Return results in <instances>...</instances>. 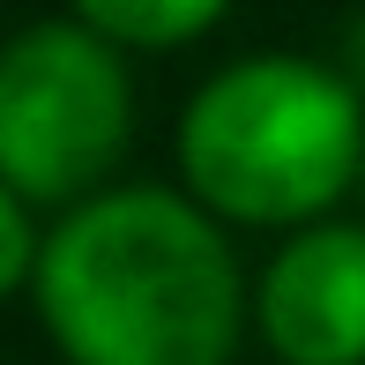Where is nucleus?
<instances>
[{"label": "nucleus", "mask_w": 365, "mask_h": 365, "mask_svg": "<svg viewBox=\"0 0 365 365\" xmlns=\"http://www.w3.org/2000/svg\"><path fill=\"white\" fill-rule=\"evenodd\" d=\"M97 38L120 45H187L224 15V0H75Z\"/></svg>", "instance_id": "obj_5"}, {"label": "nucleus", "mask_w": 365, "mask_h": 365, "mask_svg": "<svg viewBox=\"0 0 365 365\" xmlns=\"http://www.w3.org/2000/svg\"><path fill=\"white\" fill-rule=\"evenodd\" d=\"M38 313L68 365H224L239 343V269L202 209L135 187L45 239Z\"/></svg>", "instance_id": "obj_1"}, {"label": "nucleus", "mask_w": 365, "mask_h": 365, "mask_svg": "<svg viewBox=\"0 0 365 365\" xmlns=\"http://www.w3.org/2000/svg\"><path fill=\"white\" fill-rule=\"evenodd\" d=\"M365 157L358 97L313 60H239L187 105L179 164L239 224H298L351 187Z\"/></svg>", "instance_id": "obj_2"}, {"label": "nucleus", "mask_w": 365, "mask_h": 365, "mask_svg": "<svg viewBox=\"0 0 365 365\" xmlns=\"http://www.w3.org/2000/svg\"><path fill=\"white\" fill-rule=\"evenodd\" d=\"M261 336L284 365H365V231L328 224L291 239L261 276Z\"/></svg>", "instance_id": "obj_4"}, {"label": "nucleus", "mask_w": 365, "mask_h": 365, "mask_svg": "<svg viewBox=\"0 0 365 365\" xmlns=\"http://www.w3.org/2000/svg\"><path fill=\"white\" fill-rule=\"evenodd\" d=\"M127 75L90 23H38L0 53V179L30 202H75L127 149Z\"/></svg>", "instance_id": "obj_3"}, {"label": "nucleus", "mask_w": 365, "mask_h": 365, "mask_svg": "<svg viewBox=\"0 0 365 365\" xmlns=\"http://www.w3.org/2000/svg\"><path fill=\"white\" fill-rule=\"evenodd\" d=\"M38 269V239H30V217H23V194L0 179V298H8L23 276Z\"/></svg>", "instance_id": "obj_6"}]
</instances>
